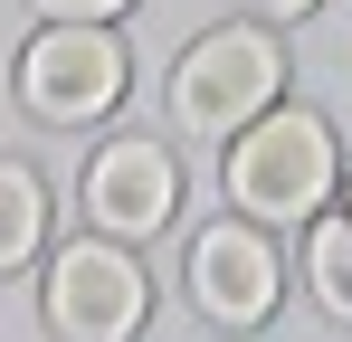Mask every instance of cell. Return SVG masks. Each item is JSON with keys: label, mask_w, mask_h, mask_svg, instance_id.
Masks as SVG:
<instances>
[{"label": "cell", "mask_w": 352, "mask_h": 342, "mask_svg": "<svg viewBox=\"0 0 352 342\" xmlns=\"http://www.w3.org/2000/svg\"><path fill=\"white\" fill-rule=\"evenodd\" d=\"M229 200L248 219H314L333 200V133H324V114L267 105L229 143Z\"/></svg>", "instance_id": "1"}, {"label": "cell", "mask_w": 352, "mask_h": 342, "mask_svg": "<svg viewBox=\"0 0 352 342\" xmlns=\"http://www.w3.org/2000/svg\"><path fill=\"white\" fill-rule=\"evenodd\" d=\"M276 86H286V48L267 29H210L172 67V114L200 143H219V133H248L257 114L276 105Z\"/></svg>", "instance_id": "2"}, {"label": "cell", "mask_w": 352, "mask_h": 342, "mask_svg": "<svg viewBox=\"0 0 352 342\" xmlns=\"http://www.w3.org/2000/svg\"><path fill=\"white\" fill-rule=\"evenodd\" d=\"M153 285L124 257V238H67L48 266V333L58 342H133Z\"/></svg>", "instance_id": "3"}, {"label": "cell", "mask_w": 352, "mask_h": 342, "mask_svg": "<svg viewBox=\"0 0 352 342\" xmlns=\"http://www.w3.org/2000/svg\"><path fill=\"white\" fill-rule=\"evenodd\" d=\"M115 95H124V48L96 19H48L19 48V105L38 124H96Z\"/></svg>", "instance_id": "4"}, {"label": "cell", "mask_w": 352, "mask_h": 342, "mask_svg": "<svg viewBox=\"0 0 352 342\" xmlns=\"http://www.w3.org/2000/svg\"><path fill=\"white\" fill-rule=\"evenodd\" d=\"M276 285H286V266H276V247H267L257 219H210L190 238V304L210 323H229V333L267 323L276 314Z\"/></svg>", "instance_id": "5"}, {"label": "cell", "mask_w": 352, "mask_h": 342, "mask_svg": "<svg viewBox=\"0 0 352 342\" xmlns=\"http://www.w3.org/2000/svg\"><path fill=\"white\" fill-rule=\"evenodd\" d=\"M172 200H181V171L143 133H115L86 162V219H96V238H153V228L172 219Z\"/></svg>", "instance_id": "6"}, {"label": "cell", "mask_w": 352, "mask_h": 342, "mask_svg": "<svg viewBox=\"0 0 352 342\" xmlns=\"http://www.w3.org/2000/svg\"><path fill=\"white\" fill-rule=\"evenodd\" d=\"M38 238H48V190H38V171H29V162H0V276L29 266Z\"/></svg>", "instance_id": "7"}, {"label": "cell", "mask_w": 352, "mask_h": 342, "mask_svg": "<svg viewBox=\"0 0 352 342\" xmlns=\"http://www.w3.org/2000/svg\"><path fill=\"white\" fill-rule=\"evenodd\" d=\"M305 285H314V304H324L333 323H352V219H314V238H305Z\"/></svg>", "instance_id": "8"}, {"label": "cell", "mask_w": 352, "mask_h": 342, "mask_svg": "<svg viewBox=\"0 0 352 342\" xmlns=\"http://www.w3.org/2000/svg\"><path fill=\"white\" fill-rule=\"evenodd\" d=\"M115 10H133V0H38V19H96V29H105Z\"/></svg>", "instance_id": "9"}, {"label": "cell", "mask_w": 352, "mask_h": 342, "mask_svg": "<svg viewBox=\"0 0 352 342\" xmlns=\"http://www.w3.org/2000/svg\"><path fill=\"white\" fill-rule=\"evenodd\" d=\"M248 10H257V19H305L314 0H248Z\"/></svg>", "instance_id": "10"}, {"label": "cell", "mask_w": 352, "mask_h": 342, "mask_svg": "<svg viewBox=\"0 0 352 342\" xmlns=\"http://www.w3.org/2000/svg\"><path fill=\"white\" fill-rule=\"evenodd\" d=\"M343 219H352V190H343Z\"/></svg>", "instance_id": "11"}]
</instances>
